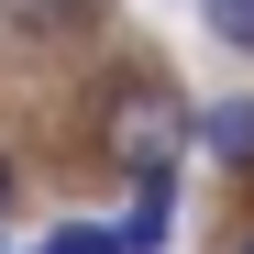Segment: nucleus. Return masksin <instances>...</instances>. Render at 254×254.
<instances>
[{
    "label": "nucleus",
    "mask_w": 254,
    "mask_h": 254,
    "mask_svg": "<svg viewBox=\"0 0 254 254\" xmlns=\"http://www.w3.org/2000/svg\"><path fill=\"white\" fill-rule=\"evenodd\" d=\"M0 22L22 33V45H56V33H89L100 0H0Z\"/></svg>",
    "instance_id": "nucleus-4"
},
{
    "label": "nucleus",
    "mask_w": 254,
    "mask_h": 254,
    "mask_svg": "<svg viewBox=\"0 0 254 254\" xmlns=\"http://www.w3.org/2000/svg\"><path fill=\"white\" fill-rule=\"evenodd\" d=\"M0 254H11V243H0Z\"/></svg>",
    "instance_id": "nucleus-9"
},
{
    "label": "nucleus",
    "mask_w": 254,
    "mask_h": 254,
    "mask_svg": "<svg viewBox=\"0 0 254 254\" xmlns=\"http://www.w3.org/2000/svg\"><path fill=\"white\" fill-rule=\"evenodd\" d=\"M166 221H177V177H144L133 210L111 221V254H166Z\"/></svg>",
    "instance_id": "nucleus-3"
},
{
    "label": "nucleus",
    "mask_w": 254,
    "mask_h": 254,
    "mask_svg": "<svg viewBox=\"0 0 254 254\" xmlns=\"http://www.w3.org/2000/svg\"><path fill=\"white\" fill-rule=\"evenodd\" d=\"M11 188H22V177H11V155H0V210H11Z\"/></svg>",
    "instance_id": "nucleus-7"
},
{
    "label": "nucleus",
    "mask_w": 254,
    "mask_h": 254,
    "mask_svg": "<svg viewBox=\"0 0 254 254\" xmlns=\"http://www.w3.org/2000/svg\"><path fill=\"white\" fill-rule=\"evenodd\" d=\"M177 155H188V100L155 66H122L100 89V166H122L144 188V177H177Z\"/></svg>",
    "instance_id": "nucleus-1"
},
{
    "label": "nucleus",
    "mask_w": 254,
    "mask_h": 254,
    "mask_svg": "<svg viewBox=\"0 0 254 254\" xmlns=\"http://www.w3.org/2000/svg\"><path fill=\"white\" fill-rule=\"evenodd\" d=\"M199 11H210V33H221L232 56H254V0H199Z\"/></svg>",
    "instance_id": "nucleus-5"
},
{
    "label": "nucleus",
    "mask_w": 254,
    "mask_h": 254,
    "mask_svg": "<svg viewBox=\"0 0 254 254\" xmlns=\"http://www.w3.org/2000/svg\"><path fill=\"white\" fill-rule=\"evenodd\" d=\"M188 144L221 166V177H254V100H210V111H188Z\"/></svg>",
    "instance_id": "nucleus-2"
},
{
    "label": "nucleus",
    "mask_w": 254,
    "mask_h": 254,
    "mask_svg": "<svg viewBox=\"0 0 254 254\" xmlns=\"http://www.w3.org/2000/svg\"><path fill=\"white\" fill-rule=\"evenodd\" d=\"M45 254H111V221H56Z\"/></svg>",
    "instance_id": "nucleus-6"
},
{
    "label": "nucleus",
    "mask_w": 254,
    "mask_h": 254,
    "mask_svg": "<svg viewBox=\"0 0 254 254\" xmlns=\"http://www.w3.org/2000/svg\"><path fill=\"white\" fill-rule=\"evenodd\" d=\"M232 254H254V232H243V243H232Z\"/></svg>",
    "instance_id": "nucleus-8"
}]
</instances>
